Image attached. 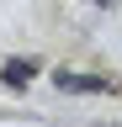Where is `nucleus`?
I'll list each match as a JSON object with an SVG mask.
<instances>
[{"label": "nucleus", "mask_w": 122, "mask_h": 127, "mask_svg": "<svg viewBox=\"0 0 122 127\" xmlns=\"http://www.w3.org/2000/svg\"><path fill=\"white\" fill-rule=\"evenodd\" d=\"M27 74H32V64H5V85H27Z\"/></svg>", "instance_id": "1"}]
</instances>
